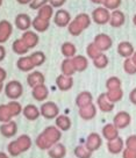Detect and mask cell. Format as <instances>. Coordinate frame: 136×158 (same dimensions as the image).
<instances>
[{
  "instance_id": "ba28073f",
  "label": "cell",
  "mask_w": 136,
  "mask_h": 158,
  "mask_svg": "<svg viewBox=\"0 0 136 158\" xmlns=\"http://www.w3.org/2000/svg\"><path fill=\"white\" fill-rule=\"evenodd\" d=\"M93 43L97 45L98 49L100 50L101 52H104V51H107V50H109L111 48H112L113 40H112V37H111L109 35L101 33V34L96 35Z\"/></svg>"
},
{
  "instance_id": "c3c4849f",
  "label": "cell",
  "mask_w": 136,
  "mask_h": 158,
  "mask_svg": "<svg viewBox=\"0 0 136 158\" xmlns=\"http://www.w3.org/2000/svg\"><path fill=\"white\" fill-rule=\"evenodd\" d=\"M65 2H66V0H49V4L53 6V8H61Z\"/></svg>"
},
{
  "instance_id": "5bb4252c",
  "label": "cell",
  "mask_w": 136,
  "mask_h": 158,
  "mask_svg": "<svg viewBox=\"0 0 136 158\" xmlns=\"http://www.w3.org/2000/svg\"><path fill=\"white\" fill-rule=\"evenodd\" d=\"M21 39L24 42V44L27 45L29 49L35 48L36 45L39 44V41H40L39 35L36 34L35 31H33V30H26V31H23Z\"/></svg>"
},
{
  "instance_id": "91938a15",
  "label": "cell",
  "mask_w": 136,
  "mask_h": 158,
  "mask_svg": "<svg viewBox=\"0 0 136 158\" xmlns=\"http://www.w3.org/2000/svg\"><path fill=\"white\" fill-rule=\"evenodd\" d=\"M2 1H4V0H0V7H1V5H2Z\"/></svg>"
},
{
  "instance_id": "bcb514c9",
  "label": "cell",
  "mask_w": 136,
  "mask_h": 158,
  "mask_svg": "<svg viewBox=\"0 0 136 158\" xmlns=\"http://www.w3.org/2000/svg\"><path fill=\"white\" fill-rule=\"evenodd\" d=\"M125 147L128 149L136 150V135H131L127 138L126 142H125Z\"/></svg>"
},
{
  "instance_id": "816d5d0a",
  "label": "cell",
  "mask_w": 136,
  "mask_h": 158,
  "mask_svg": "<svg viewBox=\"0 0 136 158\" xmlns=\"http://www.w3.org/2000/svg\"><path fill=\"white\" fill-rule=\"evenodd\" d=\"M6 57V49L2 44H0V62H2Z\"/></svg>"
},
{
  "instance_id": "d6a6232c",
  "label": "cell",
  "mask_w": 136,
  "mask_h": 158,
  "mask_svg": "<svg viewBox=\"0 0 136 158\" xmlns=\"http://www.w3.org/2000/svg\"><path fill=\"white\" fill-rule=\"evenodd\" d=\"M61 72L64 76H69V77H72L73 74L76 73V69L73 66L72 59L71 58H65L61 64Z\"/></svg>"
},
{
  "instance_id": "9f6ffc18",
  "label": "cell",
  "mask_w": 136,
  "mask_h": 158,
  "mask_svg": "<svg viewBox=\"0 0 136 158\" xmlns=\"http://www.w3.org/2000/svg\"><path fill=\"white\" fill-rule=\"evenodd\" d=\"M130 58L133 59V62H134V63H135V64H136V50H135V52L133 54V56H131Z\"/></svg>"
},
{
  "instance_id": "603a6c76",
  "label": "cell",
  "mask_w": 136,
  "mask_h": 158,
  "mask_svg": "<svg viewBox=\"0 0 136 158\" xmlns=\"http://www.w3.org/2000/svg\"><path fill=\"white\" fill-rule=\"evenodd\" d=\"M22 114H23V116L27 118V120H29V121H35V120H37V118H40L41 112H40V108H37L35 105L29 104V105H27L26 107H23V109H22Z\"/></svg>"
},
{
  "instance_id": "b9f144b4",
  "label": "cell",
  "mask_w": 136,
  "mask_h": 158,
  "mask_svg": "<svg viewBox=\"0 0 136 158\" xmlns=\"http://www.w3.org/2000/svg\"><path fill=\"white\" fill-rule=\"evenodd\" d=\"M122 0H102V6L107 8L108 10H119L121 6Z\"/></svg>"
},
{
  "instance_id": "3957f363",
  "label": "cell",
  "mask_w": 136,
  "mask_h": 158,
  "mask_svg": "<svg viewBox=\"0 0 136 158\" xmlns=\"http://www.w3.org/2000/svg\"><path fill=\"white\" fill-rule=\"evenodd\" d=\"M91 16L87 13H79L74 19L69 23L68 30L72 36H79L84 30H86L91 25Z\"/></svg>"
},
{
  "instance_id": "6f0895ef",
  "label": "cell",
  "mask_w": 136,
  "mask_h": 158,
  "mask_svg": "<svg viewBox=\"0 0 136 158\" xmlns=\"http://www.w3.org/2000/svg\"><path fill=\"white\" fill-rule=\"evenodd\" d=\"M5 89V86H4V83H0V92L2 91V89Z\"/></svg>"
},
{
  "instance_id": "db71d44e",
  "label": "cell",
  "mask_w": 136,
  "mask_h": 158,
  "mask_svg": "<svg viewBox=\"0 0 136 158\" xmlns=\"http://www.w3.org/2000/svg\"><path fill=\"white\" fill-rule=\"evenodd\" d=\"M91 2H93V4H97V5H100V4H102V0H90Z\"/></svg>"
},
{
  "instance_id": "f1b7e54d",
  "label": "cell",
  "mask_w": 136,
  "mask_h": 158,
  "mask_svg": "<svg viewBox=\"0 0 136 158\" xmlns=\"http://www.w3.org/2000/svg\"><path fill=\"white\" fill-rule=\"evenodd\" d=\"M55 124L61 131H68L69 129L71 128L72 122H71L70 118L66 115H58L55 118Z\"/></svg>"
},
{
  "instance_id": "f6af8a7d",
  "label": "cell",
  "mask_w": 136,
  "mask_h": 158,
  "mask_svg": "<svg viewBox=\"0 0 136 158\" xmlns=\"http://www.w3.org/2000/svg\"><path fill=\"white\" fill-rule=\"evenodd\" d=\"M49 4V0H32V2L29 4V7L32 10H40L42 6Z\"/></svg>"
},
{
  "instance_id": "7402d4cb",
  "label": "cell",
  "mask_w": 136,
  "mask_h": 158,
  "mask_svg": "<svg viewBox=\"0 0 136 158\" xmlns=\"http://www.w3.org/2000/svg\"><path fill=\"white\" fill-rule=\"evenodd\" d=\"M92 101L93 95L88 91H83L76 97V106L78 108H82V107H85V106H87L90 104H93Z\"/></svg>"
},
{
  "instance_id": "e575fe53",
  "label": "cell",
  "mask_w": 136,
  "mask_h": 158,
  "mask_svg": "<svg viewBox=\"0 0 136 158\" xmlns=\"http://www.w3.org/2000/svg\"><path fill=\"white\" fill-rule=\"evenodd\" d=\"M29 57H30V59H32V62H33V64H34L35 68L43 65L44 63H45V59H47L45 54H44L43 51H35V52H33V54L30 55Z\"/></svg>"
},
{
  "instance_id": "ffe728a7",
  "label": "cell",
  "mask_w": 136,
  "mask_h": 158,
  "mask_svg": "<svg viewBox=\"0 0 136 158\" xmlns=\"http://www.w3.org/2000/svg\"><path fill=\"white\" fill-rule=\"evenodd\" d=\"M97 105L98 108L100 109L104 113H109L114 109V105L113 102H111L108 98L106 97V93H101L97 99Z\"/></svg>"
},
{
  "instance_id": "5b68a950",
  "label": "cell",
  "mask_w": 136,
  "mask_h": 158,
  "mask_svg": "<svg viewBox=\"0 0 136 158\" xmlns=\"http://www.w3.org/2000/svg\"><path fill=\"white\" fill-rule=\"evenodd\" d=\"M109 19H111V12L105 8L104 6L97 7L96 10L92 12V21L97 25H106L109 23Z\"/></svg>"
},
{
  "instance_id": "7a4b0ae2",
  "label": "cell",
  "mask_w": 136,
  "mask_h": 158,
  "mask_svg": "<svg viewBox=\"0 0 136 158\" xmlns=\"http://www.w3.org/2000/svg\"><path fill=\"white\" fill-rule=\"evenodd\" d=\"M32 144H33L32 138L28 135H21L8 144V147H7L8 155L12 157H18L21 153L28 151L32 147Z\"/></svg>"
},
{
  "instance_id": "1f68e13d",
  "label": "cell",
  "mask_w": 136,
  "mask_h": 158,
  "mask_svg": "<svg viewBox=\"0 0 136 158\" xmlns=\"http://www.w3.org/2000/svg\"><path fill=\"white\" fill-rule=\"evenodd\" d=\"M53 7L50 4H47V5L42 6L40 10H37V15L41 19L47 20V21H50V20L53 18Z\"/></svg>"
},
{
  "instance_id": "4dcf8cb0",
  "label": "cell",
  "mask_w": 136,
  "mask_h": 158,
  "mask_svg": "<svg viewBox=\"0 0 136 158\" xmlns=\"http://www.w3.org/2000/svg\"><path fill=\"white\" fill-rule=\"evenodd\" d=\"M61 52L65 58H72L77 55V48L71 42H65L61 47Z\"/></svg>"
},
{
  "instance_id": "11a10c76",
  "label": "cell",
  "mask_w": 136,
  "mask_h": 158,
  "mask_svg": "<svg viewBox=\"0 0 136 158\" xmlns=\"http://www.w3.org/2000/svg\"><path fill=\"white\" fill-rule=\"evenodd\" d=\"M0 158H10L8 157V155L5 152H0Z\"/></svg>"
},
{
  "instance_id": "f5cc1de1",
  "label": "cell",
  "mask_w": 136,
  "mask_h": 158,
  "mask_svg": "<svg viewBox=\"0 0 136 158\" xmlns=\"http://www.w3.org/2000/svg\"><path fill=\"white\" fill-rule=\"evenodd\" d=\"M16 1L19 2L20 5H27V4L29 5L30 2H32V0H16Z\"/></svg>"
},
{
  "instance_id": "d6986e66",
  "label": "cell",
  "mask_w": 136,
  "mask_h": 158,
  "mask_svg": "<svg viewBox=\"0 0 136 158\" xmlns=\"http://www.w3.org/2000/svg\"><path fill=\"white\" fill-rule=\"evenodd\" d=\"M107 149L108 151L112 153V155H119L125 149V142L120 136L117 137L115 139H112V141H108L107 143Z\"/></svg>"
},
{
  "instance_id": "4fadbf2b",
  "label": "cell",
  "mask_w": 136,
  "mask_h": 158,
  "mask_svg": "<svg viewBox=\"0 0 136 158\" xmlns=\"http://www.w3.org/2000/svg\"><path fill=\"white\" fill-rule=\"evenodd\" d=\"M56 86H57L59 91H62V92L70 91L73 86V78L72 77H69V76L59 74L58 77L56 78Z\"/></svg>"
},
{
  "instance_id": "8fae6325",
  "label": "cell",
  "mask_w": 136,
  "mask_h": 158,
  "mask_svg": "<svg viewBox=\"0 0 136 158\" xmlns=\"http://www.w3.org/2000/svg\"><path fill=\"white\" fill-rule=\"evenodd\" d=\"M32 21L33 20L30 19V16L26 13H20L15 16V26L18 29L22 31L29 30V28L32 27Z\"/></svg>"
},
{
  "instance_id": "9c48e42d",
  "label": "cell",
  "mask_w": 136,
  "mask_h": 158,
  "mask_svg": "<svg viewBox=\"0 0 136 158\" xmlns=\"http://www.w3.org/2000/svg\"><path fill=\"white\" fill-rule=\"evenodd\" d=\"M130 122H131L130 114L128 113V112H125V110L119 112V113L114 116V118H113V124H114L117 129L127 128V127L130 124Z\"/></svg>"
},
{
  "instance_id": "ab89813d",
  "label": "cell",
  "mask_w": 136,
  "mask_h": 158,
  "mask_svg": "<svg viewBox=\"0 0 136 158\" xmlns=\"http://www.w3.org/2000/svg\"><path fill=\"white\" fill-rule=\"evenodd\" d=\"M121 85H122L121 79L119 78V77H115V76H113V77H109V78L106 80V89H107V91H112V89H121Z\"/></svg>"
},
{
  "instance_id": "9a60e30c",
  "label": "cell",
  "mask_w": 136,
  "mask_h": 158,
  "mask_svg": "<svg viewBox=\"0 0 136 158\" xmlns=\"http://www.w3.org/2000/svg\"><path fill=\"white\" fill-rule=\"evenodd\" d=\"M126 22V16L123 14V12L120 10H112L111 13V19H109V25L113 28H120L125 25Z\"/></svg>"
},
{
  "instance_id": "277c9868",
  "label": "cell",
  "mask_w": 136,
  "mask_h": 158,
  "mask_svg": "<svg viewBox=\"0 0 136 158\" xmlns=\"http://www.w3.org/2000/svg\"><path fill=\"white\" fill-rule=\"evenodd\" d=\"M5 94L11 100H18L23 94V86L18 80H11L5 85Z\"/></svg>"
},
{
  "instance_id": "52a82bcc",
  "label": "cell",
  "mask_w": 136,
  "mask_h": 158,
  "mask_svg": "<svg viewBox=\"0 0 136 158\" xmlns=\"http://www.w3.org/2000/svg\"><path fill=\"white\" fill-rule=\"evenodd\" d=\"M71 14L69 13L68 10H63V8H59L58 10H56V13L53 14V22L55 25L59 27V28H64V27H68L69 23L71 22Z\"/></svg>"
},
{
  "instance_id": "83f0119b",
  "label": "cell",
  "mask_w": 136,
  "mask_h": 158,
  "mask_svg": "<svg viewBox=\"0 0 136 158\" xmlns=\"http://www.w3.org/2000/svg\"><path fill=\"white\" fill-rule=\"evenodd\" d=\"M72 63L73 66L76 69V72H83L87 69L88 66V60L85 56H82V55H76L74 57H72Z\"/></svg>"
},
{
  "instance_id": "681fc988",
  "label": "cell",
  "mask_w": 136,
  "mask_h": 158,
  "mask_svg": "<svg viewBox=\"0 0 136 158\" xmlns=\"http://www.w3.org/2000/svg\"><path fill=\"white\" fill-rule=\"evenodd\" d=\"M129 100H130V102L133 105H136V87L130 91V93H129Z\"/></svg>"
},
{
  "instance_id": "60d3db41",
  "label": "cell",
  "mask_w": 136,
  "mask_h": 158,
  "mask_svg": "<svg viewBox=\"0 0 136 158\" xmlns=\"http://www.w3.org/2000/svg\"><path fill=\"white\" fill-rule=\"evenodd\" d=\"M7 106H8V108H10L12 115H13V118H15V116H18V115H20V114L22 113L23 107H22L21 104H20L19 101H16V100L10 101V102L7 104Z\"/></svg>"
},
{
  "instance_id": "8992f818",
  "label": "cell",
  "mask_w": 136,
  "mask_h": 158,
  "mask_svg": "<svg viewBox=\"0 0 136 158\" xmlns=\"http://www.w3.org/2000/svg\"><path fill=\"white\" fill-rule=\"evenodd\" d=\"M41 115L47 120H53L59 115V108L58 106L53 102V101H45L41 108H40Z\"/></svg>"
},
{
  "instance_id": "7dc6e473",
  "label": "cell",
  "mask_w": 136,
  "mask_h": 158,
  "mask_svg": "<svg viewBox=\"0 0 136 158\" xmlns=\"http://www.w3.org/2000/svg\"><path fill=\"white\" fill-rule=\"evenodd\" d=\"M122 158H136V150L125 148L122 151Z\"/></svg>"
},
{
  "instance_id": "30bf717a",
  "label": "cell",
  "mask_w": 136,
  "mask_h": 158,
  "mask_svg": "<svg viewBox=\"0 0 136 158\" xmlns=\"http://www.w3.org/2000/svg\"><path fill=\"white\" fill-rule=\"evenodd\" d=\"M13 33V26L8 20H1L0 21V44L8 41L11 35Z\"/></svg>"
},
{
  "instance_id": "484cf974",
  "label": "cell",
  "mask_w": 136,
  "mask_h": 158,
  "mask_svg": "<svg viewBox=\"0 0 136 158\" xmlns=\"http://www.w3.org/2000/svg\"><path fill=\"white\" fill-rule=\"evenodd\" d=\"M16 68L20 71H22V72H30L35 66L33 64V62H32L29 56H22L16 62Z\"/></svg>"
},
{
  "instance_id": "680465c9",
  "label": "cell",
  "mask_w": 136,
  "mask_h": 158,
  "mask_svg": "<svg viewBox=\"0 0 136 158\" xmlns=\"http://www.w3.org/2000/svg\"><path fill=\"white\" fill-rule=\"evenodd\" d=\"M133 22H134V25H135V27H136V14L134 15V18H133Z\"/></svg>"
},
{
  "instance_id": "4316f807",
  "label": "cell",
  "mask_w": 136,
  "mask_h": 158,
  "mask_svg": "<svg viewBox=\"0 0 136 158\" xmlns=\"http://www.w3.org/2000/svg\"><path fill=\"white\" fill-rule=\"evenodd\" d=\"M48 155L50 158H64L66 155V148L64 144L56 143L48 150Z\"/></svg>"
},
{
  "instance_id": "7bdbcfd3",
  "label": "cell",
  "mask_w": 136,
  "mask_h": 158,
  "mask_svg": "<svg viewBox=\"0 0 136 158\" xmlns=\"http://www.w3.org/2000/svg\"><path fill=\"white\" fill-rule=\"evenodd\" d=\"M123 70L127 74H136V64L131 58H126L123 62Z\"/></svg>"
},
{
  "instance_id": "f907efd6",
  "label": "cell",
  "mask_w": 136,
  "mask_h": 158,
  "mask_svg": "<svg viewBox=\"0 0 136 158\" xmlns=\"http://www.w3.org/2000/svg\"><path fill=\"white\" fill-rule=\"evenodd\" d=\"M6 78H7V72H6V70L4 68L0 66V83H4Z\"/></svg>"
},
{
  "instance_id": "f546056e",
  "label": "cell",
  "mask_w": 136,
  "mask_h": 158,
  "mask_svg": "<svg viewBox=\"0 0 136 158\" xmlns=\"http://www.w3.org/2000/svg\"><path fill=\"white\" fill-rule=\"evenodd\" d=\"M32 27L35 29V31L37 33H44L49 29L50 27V21L43 20L39 18V16H35V19L32 21Z\"/></svg>"
},
{
  "instance_id": "836d02e7",
  "label": "cell",
  "mask_w": 136,
  "mask_h": 158,
  "mask_svg": "<svg viewBox=\"0 0 136 158\" xmlns=\"http://www.w3.org/2000/svg\"><path fill=\"white\" fill-rule=\"evenodd\" d=\"M12 49L16 55H20V56H24V55L28 52L29 48L24 44V42L22 41V39H18L15 40L12 44Z\"/></svg>"
},
{
  "instance_id": "74e56055",
  "label": "cell",
  "mask_w": 136,
  "mask_h": 158,
  "mask_svg": "<svg viewBox=\"0 0 136 158\" xmlns=\"http://www.w3.org/2000/svg\"><path fill=\"white\" fill-rule=\"evenodd\" d=\"M13 118V115L11 113L10 108L7 104L6 105H0V122L6 123V122H10Z\"/></svg>"
},
{
  "instance_id": "cb8c5ba5",
  "label": "cell",
  "mask_w": 136,
  "mask_h": 158,
  "mask_svg": "<svg viewBox=\"0 0 136 158\" xmlns=\"http://www.w3.org/2000/svg\"><path fill=\"white\" fill-rule=\"evenodd\" d=\"M32 95L33 98L36 100V101H44L47 100L49 95V89L45 85H39V86H35L33 87V91H32Z\"/></svg>"
},
{
  "instance_id": "ee69618b",
  "label": "cell",
  "mask_w": 136,
  "mask_h": 158,
  "mask_svg": "<svg viewBox=\"0 0 136 158\" xmlns=\"http://www.w3.org/2000/svg\"><path fill=\"white\" fill-rule=\"evenodd\" d=\"M86 54H87V56L91 59H94L97 56H99V55L101 54V51L98 49L97 45L92 42V43H90V44L87 45V48H86Z\"/></svg>"
},
{
  "instance_id": "8d00e7d4",
  "label": "cell",
  "mask_w": 136,
  "mask_h": 158,
  "mask_svg": "<svg viewBox=\"0 0 136 158\" xmlns=\"http://www.w3.org/2000/svg\"><path fill=\"white\" fill-rule=\"evenodd\" d=\"M73 152L77 158H91L92 156V151L86 145H77Z\"/></svg>"
},
{
  "instance_id": "d590c367",
  "label": "cell",
  "mask_w": 136,
  "mask_h": 158,
  "mask_svg": "<svg viewBox=\"0 0 136 158\" xmlns=\"http://www.w3.org/2000/svg\"><path fill=\"white\" fill-rule=\"evenodd\" d=\"M106 97L108 98V100H109L111 102H113V104H117V102H119V101L123 98V91H122V89L107 91Z\"/></svg>"
},
{
  "instance_id": "f35d334b",
  "label": "cell",
  "mask_w": 136,
  "mask_h": 158,
  "mask_svg": "<svg viewBox=\"0 0 136 158\" xmlns=\"http://www.w3.org/2000/svg\"><path fill=\"white\" fill-rule=\"evenodd\" d=\"M92 60H93V65H94L97 69H105V68H107L108 63H109L108 57H107L104 52H101L99 56H97V57L94 59H92Z\"/></svg>"
},
{
  "instance_id": "2e32d148",
  "label": "cell",
  "mask_w": 136,
  "mask_h": 158,
  "mask_svg": "<svg viewBox=\"0 0 136 158\" xmlns=\"http://www.w3.org/2000/svg\"><path fill=\"white\" fill-rule=\"evenodd\" d=\"M101 144H102L101 136L97 133H91L87 136V138H86L85 145H86L92 152H94V151H97L98 149L101 147Z\"/></svg>"
},
{
  "instance_id": "ac0fdd59",
  "label": "cell",
  "mask_w": 136,
  "mask_h": 158,
  "mask_svg": "<svg viewBox=\"0 0 136 158\" xmlns=\"http://www.w3.org/2000/svg\"><path fill=\"white\" fill-rule=\"evenodd\" d=\"M44 83H45V77L40 71H33L27 76V84L29 85L32 89L35 86H39V85H43Z\"/></svg>"
},
{
  "instance_id": "d4e9b609",
  "label": "cell",
  "mask_w": 136,
  "mask_h": 158,
  "mask_svg": "<svg viewBox=\"0 0 136 158\" xmlns=\"http://www.w3.org/2000/svg\"><path fill=\"white\" fill-rule=\"evenodd\" d=\"M102 137H105L107 141H112L119 137V129L113 123H107L102 128Z\"/></svg>"
},
{
  "instance_id": "6da1fadb",
  "label": "cell",
  "mask_w": 136,
  "mask_h": 158,
  "mask_svg": "<svg viewBox=\"0 0 136 158\" xmlns=\"http://www.w3.org/2000/svg\"><path fill=\"white\" fill-rule=\"evenodd\" d=\"M62 138V131L56 126H50L44 129L36 137V147L41 150H49L53 145L58 143Z\"/></svg>"
},
{
  "instance_id": "7c38bea8",
  "label": "cell",
  "mask_w": 136,
  "mask_h": 158,
  "mask_svg": "<svg viewBox=\"0 0 136 158\" xmlns=\"http://www.w3.org/2000/svg\"><path fill=\"white\" fill-rule=\"evenodd\" d=\"M18 133V124L15 121H10V122H6L0 126V134L4 136V137H14Z\"/></svg>"
},
{
  "instance_id": "e0dca14e",
  "label": "cell",
  "mask_w": 136,
  "mask_h": 158,
  "mask_svg": "<svg viewBox=\"0 0 136 158\" xmlns=\"http://www.w3.org/2000/svg\"><path fill=\"white\" fill-rule=\"evenodd\" d=\"M134 52H135L134 45L131 44L130 42H128V41H122L117 45V54L125 59L130 58Z\"/></svg>"
},
{
  "instance_id": "44dd1931",
  "label": "cell",
  "mask_w": 136,
  "mask_h": 158,
  "mask_svg": "<svg viewBox=\"0 0 136 158\" xmlns=\"http://www.w3.org/2000/svg\"><path fill=\"white\" fill-rule=\"evenodd\" d=\"M79 116L85 120V121H88V120H92V118H96L97 115V107L94 104H90L85 107H82L79 108Z\"/></svg>"
}]
</instances>
